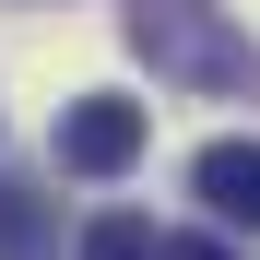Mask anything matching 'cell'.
<instances>
[{"mask_svg":"<svg viewBox=\"0 0 260 260\" xmlns=\"http://www.w3.org/2000/svg\"><path fill=\"white\" fill-rule=\"evenodd\" d=\"M130 48L154 59V83H189V95H248V107H260V48L213 12V0H130Z\"/></svg>","mask_w":260,"mask_h":260,"instance_id":"cell-1","label":"cell"},{"mask_svg":"<svg viewBox=\"0 0 260 260\" xmlns=\"http://www.w3.org/2000/svg\"><path fill=\"white\" fill-rule=\"evenodd\" d=\"M142 142H154V118L130 95H71V118H59V166L71 178H130Z\"/></svg>","mask_w":260,"mask_h":260,"instance_id":"cell-2","label":"cell"},{"mask_svg":"<svg viewBox=\"0 0 260 260\" xmlns=\"http://www.w3.org/2000/svg\"><path fill=\"white\" fill-rule=\"evenodd\" d=\"M189 189H201L213 213H225V225H248V237H260V142H201Z\"/></svg>","mask_w":260,"mask_h":260,"instance_id":"cell-3","label":"cell"},{"mask_svg":"<svg viewBox=\"0 0 260 260\" xmlns=\"http://www.w3.org/2000/svg\"><path fill=\"white\" fill-rule=\"evenodd\" d=\"M71 260H154V225H142V213H95Z\"/></svg>","mask_w":260,"mask_h":260,"instance_id":"cell-4","label":"cell"},{"mask_svg":"<svg viewBox=\"0 0 260 260\" xmlns=\"http://www.w3.org/2000/svg\"><path fill=\"white\" fill-rule=\"evenodd\" d=\"M0 260H48V201L0 189Z\"/></svg>","mask_w":260,"mask_h":260,"instance_id":"cell-5","label":"cell"},{"mask_svg":"<svg viewBox=\"0 0 260 260\" xmlns=\"http://www.w3.org/2000/svg\"><path fill=\"white\" fill-rule=\"evenodd\" d=\"M154 260H237V248H213V237H154Z\"/></svg>","mask_w":260,"mask_h":260,"instance_id":"cell-6","label":"cell"}]
</instances>
